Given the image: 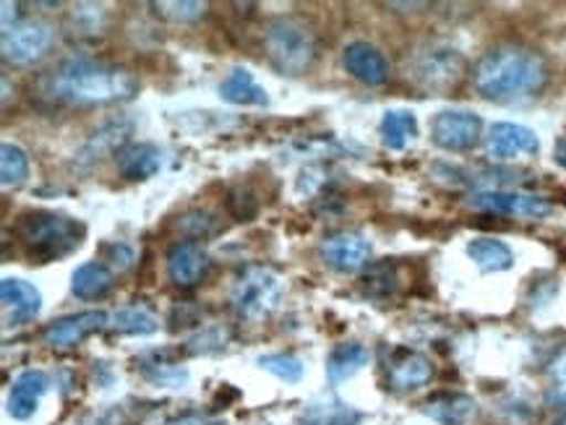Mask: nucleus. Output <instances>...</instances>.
<instances>
[{"label": "nucleus", "mask_w": 566, "mask_h": 425, "mask_svg": "<svg viewBox=\"0 0 566 425\" xmlns=\"http://www.w3.org/2000/svg\"><path fill=\"white\" fill-rule=\"evenodd\" d=\"M136 92H139V78L128 68L92 57H71L40 82V95L65 107L128 103Z\"/></svg>", "instance_id": "1"}, {"label": "nucleus", "mask_w": 566, "mask_h": 425, "mask_svg": "<svg viewBox=\"0 0 566 425\" xmlns=\"http://www.w3.org/2000/svg\"><path fill=\"white\" fill-rule=\"evenodd\" d=\"M548 82V66L541 53L522 45H502L485 53L473 68L478 95L496 103L530 97Z\"/></svg>", "instance_id": "2"}, {"label": "nucleus", "mask_w": 566, "mask_h": 425, "mask_svg": "<svg viewBox=\"0 0 566 425\" xmlns=\"http://www.w3.org/2000/svg\"><path fill=\"white\" fill-rule=\"evenodd\" d=\"M17 235L24 241L29 256L45 264L82 246L84 227L65 214L27 212L17 222Z\"/></svg>", "instance_id": "3"}, {"label": "nucleus", "mask_w": 566, "mask_h": 425, "mask_svg": "<svg viewBox=\"0 0 566 425\" xmlns=\"http://www.w3.org/2000/svg\"><path fill=\"white\" fill-rule=\"evenodd\" d=\"M264 50L272 66L285 76H301L316 61V34L306 21L293 17H277L266 24Z\"/></svg>", "instance_id": "4"}, {"label": "nucleus", "mask_w": 566, "mask_h": 425, "mask_svg": "<svg viewBox=\"0 0 566 425\" xmlns=\"http://www.w3.org/2000/svg\"><path fill=\"white\" fill-rule=\"evenodd\" d=\"M464 74V55L447 42L428 40L408 57V78L428 95L454 89Z\"/></svg>", "instance_id": "5"}, {"label": "nucleus", "mask_w": 566, "mask_h": 425, "mask_svg": "<svg viewBox=\"0 0 566 425\" xmlns=\"http://www.w3.org/2000/svg\"><path fill=\"white\" fill-rule=\"evenodd\" d=\"M285 295V279L270 266H249L235 279L230 293V306L245 321H261L280 308Z\"/></svg>", "instance_id": "6"}, {"label": "nucleus", "mask_w": 566, "mask_h": 425, "mask_svg": "<svg viewBox=\"0 0 566 425\" xmlns=\"http://www.w3.org/2000/svg\"><path fill=\"white\" fill-rule=\"evenodd\" d=\"M55 42V29L48 21L27 19L0 34V53L11 66H32L50 53Z\"/></svg>", "instance_id": "7"}, {"label": "nucleus", "mask_w": 566, "mask_h": 425, "mask_svg": "<svg viewBox=\"0 0 566 425\" xmlns=\"http://www.w3.org/2000/svg\"><path fill=\"white\" fill-rule=\"evenodd\" d=\"M470 206L478 212L502 214V217H522V220H543L554 212L548 199L533 196V193L520 191H502V189H485L470 196Z\"/></svg>", "instance_id": "8"}, {"label": "nucleus", "mask_w": 566, "mask_h": 425, "mask_svg": "<svg viewBox=\"0 0 566 425\" xmlns=\"http://www.w3.org/2000/svg\"><path fill=\"white\" fill-rule=\"evenodd\" d=\"M483 120L470 110H444L431 120V139L447 151H470L481 141Z\"/></svg>", "instance_id": "9"}, {"label": "nucleus", "mask_w": 566, "mask_h": 425, "mask_svg": "<svg viewBox=\"0 0 566 425\" xmlns=\"http://www.w3.org/2000/svg\"><path fill=\"white\" fill-rule=\"evenodd\" d=\"M541 151V139L533 128L522 124H493L485 136V155L493 162L527 160Z\"/></svg>", "instance_id": "10"}, {"label": "nucleus", "mask_w": 566, "mask_h": 425, "mask_svg": "<svg viewBox=\"0 0 566 425\" xmlns=\"http://www.w3.org/2000/svg\"><path fill=\"white\" fill-rule=\"evenodd\" d=\"M371 243L360 233H335L318 246V256L329 269L339 272V275H353L360 272L363 266L371 262Z\"/></svg>", "instance_id": "11"}, {"label": "nucleus", "mask_w": 566, "mask_h": 425, "mask_svg": "<svg viewBox=\"0 0 566 425\" xmlns=\"http://www.w3.org/2000/svg\"><path fill=\"white\" fill-rule=\"evenodd\" d=\"M111 323V316L105 311H82L63 316L53 323H48L45 331H42V340H45L48 348L53 350H71L78 348L86 337H92L94 331L107 329Z\"/></svg>", "instance_id": "12"}, {"label": "nucleus", "mask_w": 566, "mask_h": 425, "mask_svg": "<svg viewBox=\"0 0 566 425\" xmlns=\"http://www.w3.org/2000/svg\"><path fill=\"white\" fill-rule=\"evenodd\" d=\"M209 269H212V258L201 243L180 241L168 251V277L176 287L191 290L205 283Z\"/></svg>", "instance_id": "13"}, {"label": "nucleus", "mask_w": 566, "mask_h": 425, "mask_svg": "<svg viewBox=\"0 0 566 425\" xmlns=\"http://www.w3.org/2000/svg\"><path fill=\"white\" fill-rule=\"evenodd\" d=\"M0 302H3L6 327H21V323L38 319L42 311V295L38 287L17 277H6L0 283Z\"/></svg>", "instance_id": "14"}, {"label": "nucleus", "mask_w": 566, "mask_h": 425, "mask_svg": "<svg viewBox=\"0 0 566 425\" xmlns=\"http://www.w3.org/2000/svg\"><path fill=\"white\" fill-rule=\"evenodd\" d=\"M343 63L347 74L358 78L360 84L381 86L389 82V61L371 42H350L343 53Z\"/></svg>", "instance_id": "15"}, {"label": "nucleus", "mask_w": 566, "mask_h": 425, "mask_svg": "<svg viewBox=\"0 0 566 425\" xmlns=\"http://www.w3.org/2000/svg\"><path fill=\"white\" fill-rule=\"evenodd\" d=\"M389 386L395 392H416L433 379V363L423 352L416 350H399L391 363L387 365Z\"/></svg>", "instance_id": "16"}, {"label": "nucleus", "mask_w": 566, "mask_h": 425, "mask_svg": "<svg viewBox=\"0 0 566 425\" xmlns=\"http://www.w3.org/2000/svg\"><path fill=\"white\" fill-rule=\"evenodd\" d=\"M50 389V379L45 371H24L13 379L9 392V415L13 421H29L38 413L40 400L45 397Z\"/></svg>", "instance_id": "17"}, {"label": "nucleus", "mask_w": 566, "mask_h": 425, "mask_svg": "<svg viewBox=\"0 0 566 425\" xmlns=\"http://www.w3.org/2000/svg\"><path fill=\"white\" fill-rule=\"evenodd\" d=\"M301 425H358L360 413L353 405H347L335 394H322V397L311 400L297 413Z\"/></svg>", "instance_id": "18"}, {"label": "nucleus", "mask_w": 566, "mask_h": 425, "mask_svg": "<svg viewBox=\"0 0 566 425\" xmlns=\"http://www.w3.org/2000/svg\"><path fill=\"white\" fill-rule=\"evenodd\" d=\"M115 162L126 180H149L163 170V151L155 144H126Z\"/></svg>", "instance_id": "19"}, {"label": "nucleus", "mask_w": 566, "mask_h": 425, "mask_svg": "<svg viewBox=\"0 0 566 425\" xmlns=\"http://www.w3.org/2000/svg\"><path fill=\"white\" fill-rule=\"evenodd\" d=\"M220 97L228 105L241 107H266L270 105V95L261 86L249 68H232L220 84Z\"/></svg>", "instance_id": "20"}, {"label": "nucleus", "mask_w": 566, "mask_h": 425, "mask_svg": "<svg viewBox=\"0 0 566 425\" xmlns=\"http://www.w3.org/2000/svg\"><path fill=\"white\" fill-rule=\"evenodd\" d=\"M371 363V350L360 342H343L326 358V376L332 384H345Z\"/></svg>", "instance_id": "21"}, {"label": "nucleus", "mask_w": 566, "mask_h": 425, "mask_svg": "<svg viewBox=\"0 0 566 425\" xmlns=\"http://www.w3.org/2000/svg\"><path fill=\"white\" fill-rule=\"evenodd\" d=\"M475 413V400L468 394H439L423 405V415L439 425H468Z\"/></svg>", "instance_id": "22"}, {"label": "nucleus", "mask_w": 566, "mask_h": 425, "mask_svg": "<svg viewBox=\"0 0 566 425\" xmlns=\"http://www.w3.org/2000/svg\"><path fill=\"white\" fill-rule=\"evenodd\" d=\"M464 251L483 275H496V272H506L514 266V251L499 237H473Z\"/></svg>", "instance_id": "23"}, {"label": "nucleus", "mask_w": 566, "mask_h": 425, "mask_svg": "<svg viewBox=\"0 0 566 425\" xmlns=\"http://www.w3.org/2000/svg\"><path fill=\"white\" fill-rule=\"evenodd\" d=\"M115 277L113 272L107 269L105 264L90 262L82 264L71 277V293L76 295L78 300H103L113 293Z\"/></svg>", "instance_id": "24"}, {"label": "nucleus", "mask_w": 566, "mask_h": 425, "mask_svg": "<svg viewBox=\"0 0 566 425\" xmlns=\"http://www.w3.org/2000/svg\"><path fill=\"white\" fill-rule=\"evenodd\" d=\"M381 144L391 151H402L418 136V118L412 110H387L379 126Z\"/></svg>", "instance_id": "25"}, {"label": "nucleus", "mask_w": 566, "mask_h": 425, "mask_svg": "<svg viewBox=\"0 0 566 425\" xmlns=\"http://www.w3.org/2000/svg\"><path fill=\"white\" fill-rule=\"evenodd\" d=\"M107 329L115 331V334H130V337H147L155 334L159 329L157 316L144 306H126L120 311H115L111 316V323Z\"/></svg>", "instance_id": "26"}, {"label": "nucleus", "mask_w": 566, "mask_h": 425, "mask_svg": "<svg viewBox=\"0 0 566 425\" xmlns=\"http://www.w3.org/2000/svg\"><path fill=\"white\" fill-rule=\"evenodd\" d=\"M29 178V157L27 151L17 147V144L6 141L0 147V183L3 189H17V185L27 183Z\"/></svg>", "instance_id": "27"}, {"label": "nucleus", "mask_w": 566, "mask_h": 425, "mask_svg": "<svg viewBox=\"0 0 566 425\" xmlns=\"http://www.w3.org/2000/svg\"><path fill=\"white\" fill-rule=\"evenodd\" d=\"M259 369L272 373L274 379L285 381V384H297V381L306 376V363H303L297 355H290V352H272V355H261Z\"/></svg>", "instance_id": "28"}, {"label": "nucleus", "mask_w": 566, "mask_h": 425, "mask_svg": "<svg viewBox=\"0 0 566 425\" xmlns=\"http://www.w3.org/2000/svg\"><path fill=\"white\" fill-rule=\"evenodd\" d=\"M128 136V126H120V124H113L103 128L99 134H94L90 141H86V147L82 149V155H78V164H92L97 160H103V155L107 149L113 147H120L123 139Z\"/></svg>", "instance_id": "29"}, {"label": "nucleus", "mask_w": 566, "mask_h": 425, "mask_svg": "<svg viewBox=\"0 0 566 425\" xmlns=\"http://www.w3.org/2000/svg\"><path fill=\"white\" fill-rule=\"evenodd\" d=\"M151 9H155L159 19L176 21V24H188V21L205 17L209 6L199 3V0H157V3H151Z\"/></svg>", "instance_id": "30"}, {"label": "nucleus", "mask_w": 566, "mask_h": 425, "mask_svg": "<svg viewBox=\"0 0 566 425\" xmlns=\"http://www.w3.org/2000/svg\"><path fill=\"white\" fill-rule=\"evenodd\" d=\"M71 21L78 34H99L105 26V9L97 3H78L71 11Z\"/></svg>", "instance_id": "31"}, {"label": "nucleus", "mask_w": 566, "mask_h": 425, "mask_svg": "<svg viewBox=\"0 0 566 425\" xmlns=\"http://www.w3.org/2000/svg\"><path fill=\"white\" fill-rule=\"evenodd\" d=\"M228 209L235 220L251 222L259 214V201L253 199L251 191L235 189V191H230V196H228Z\"/></svg>", "instance_id": "32"}, {"label": "nucleus", "mask_w": 566, "mask_h": 425, "mask_svg": "<svg viewBox=\"0 0 566 425\" xmlns=\"http://www.w3.org/2000/svg\"><path fill=\"white\" fill-rule=\"evenodd\" d=\"M178 227H184L186 233L193 237H207V235H212L220 225H217V220L209 212H188L180 217Z\"/></svg>", "instance_id": "33"}, {"label": "nucleus", "mask_w": 566, "mask_h": 425, "mask_svg": "<svg viewBox=\"0 0 566 425\" xmlns=\"http://www.w3.org/2000/svg\"><path fill=\"white\" fill-rule=\"evenodd\" d=\"M551 379H554V392H551V400L556 405H566V350L558 352L551 363Z\"/></svg>", "instance_id": "34"}, {"label": "nucleus", "mask_w": 566, "mask_h": 425, "mask_svg": "<svg viewBox=\"0 0 566 425\" xmlns=\"http://www.w3.org/2000/svg\"><path fill=\"white\" fill-rule=\"evenodd\" d=\"M103 251L107 254V262H111L113 266H118V272H126L134 266V248L126 246V243H105Z\"/></svg>", "instance_id": "35"}, {"label": "nucleus", "mask_w": 566, "mask_h": 425, "mask_svg": "<svg viewBox=\"0 0 566 425\" xmlns=\"http://www.w3.org/2000/svg\"><path fill=\"white\" fill-rule=\"evenodd\" d=\"M147 376L155 381L159 386H170V389H184L186 381H188V373L180 371V369H172V365H165L163 369H155V373H147Z\"/></svg>", "instance_id": "36"}, {"label": "nucleus", "mask_w": 566, "mask_h": 425, "mask_svg": "<svg viewBox=\"0 0 566 425\" xmlns=\"http://www.w3.org/2000/svg\"><path fill=\"white\" fill-rule=\"evenodd\" d=\"M165 425H220V423L207 415H184V417H176V421H168Z\"/></svg>", "instance_id": "37"}, {"label": "nucleus", "mask_w": 566, "mask_h": 425, "mask_svg": "<svg viewBox=\"0 0 566 425\" xmlns=\"http://www.w3.org/2000/svg\"><path fill=\"white\" fill-rule=\"evenodd\" d=\"M556 162H558V164H562V168L566 170V136H564V139H562V141H558V144H556Z\"/></svg>", "instance_id": "38"}, {"label": "nucleus", "mask_w": 566, "mask_h": 425, "mask_svg": "<svg viewBox=\"0 0 566 425\" xmlns=\"http://www.w3.org/2000/svg\"><path fill=\"white\" fill-rule=\"evenodd\" d=\"M9 92H11V86H9V78H6V76H3V105H6V103H9V97H11V95H9Z\"/></svg>", "instance_id": "39"}, {"label": "nucleus", "mask_w": 566, "mask_h": 425, "mask_svg": "<svg viewBox=\"0 0 566 425\" xmlns=\"http://www.w3.org/2000/svg\"><path fill=\"white\" fill-rule=\"evenodd\" d=\"M554 425H566V413H562V415H558V417H556V421H554Z\"/></svg>", "instance_id": "40"}]
</instances>
